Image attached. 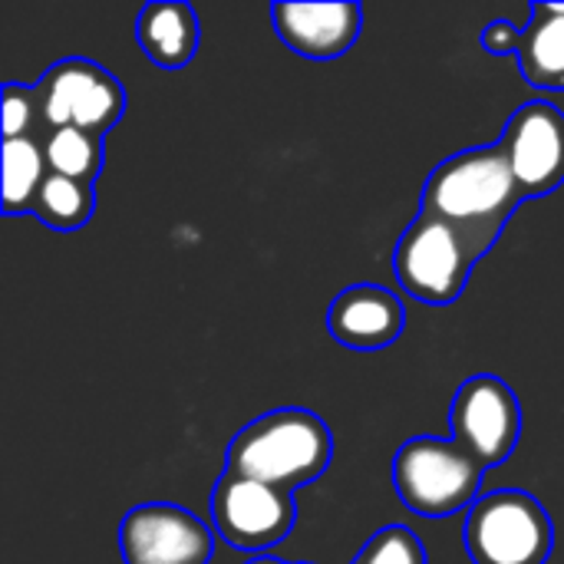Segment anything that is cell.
<instances>
[{
    "label": "cell",
    "mask_w": 564,
    "mask_h": 564,
    "mask_svg": "<svg viewBox=\"0 0 564 564\" xmlns=\"http://www.w3.org/2000/svg\"><path fill=\"white\" fill-rule=\"evenodd\" d=\"M522 198L525 195L499 142L449 155L423 185V212L446 218L492 245Z\"/></svg>",
    "instance_id": "6da1fadb"
},
{
    "label": "cell",
    "mask_w": 564,
    "mask_h": 564,
    "mask_svg": "<svg viewBox=\"0 0 564 564\" xmlns=\"http://www.w3.org/2000/svg\"><path fill=\"white\" fill-rule=\"evenodd\" d=\"M334 456V436L327 423L297 406H284L248 423L228 446V473L258 479L281 492L321 479Z\"/></svg>",
    "instance_id": "7a4b0ae2"
},
{
    "label": "cell",
    "mask_w": 564,
    "mask_h": 564,
    "mask_svg": "<svg viewBox=\"0 0 564 564\" xmlns=\"http://www.w3.org/2000/svg\"><path fill=\"white\" fill-rule=\"evenodd\" d=\"M492 251V241L420 212L413 225L403 231L393 251V271L406 294L423 304H453L473 274V268Z\"/></svg>",
    "instance_id": "3957f363"
},
{
    "label": "cell",
    "mask_w": 564,
    "mask_h": 564,
    "mask_svg": "<svg viewBox=\"0 0 564 564\" xmlns=\"http://www.w3.org/2000/svg\"><path fill=\"white\" fill-rule=\"evenodd\" d=\"M486 466L456 440L416 436L393 456V486L403 506L426 519L456 516L479 499Z\"/></svg>",
    "instance_id": "277c9868"
},
{
    "label": "cell",
    "mask_w": 564,
    "mask_h": 564,
    "mask_svg": "<svg viewBox=\"0 0 564 564\" xmlns=\"http://www.w3.org/2000/svg\"><path fill=\"white\" fill-rule=\"evenodd\" d=\"M552 545V519L529 492H489L466 516V552L473 564H545Z\"/></svg>",
    "instance_id": "5b68a950"
},
{
    "label": "cell",
    "mask_w": 564,
    "mask_h": 564,
    "mask_svg": "<svg viewBox=\"0 0 564 564\" xmlns=\"http://www.w3.org/2000/svg\"><path fill=\"white\" fill-rule=\"evenodd\" d=\"M33 89L46 132L83 129L93 135H106L126 112L122 83L93 59H59L40 76Z\"/></svg>",
    "instance_id": "8992f818"
},
{
    "label": "cell",
    "mask_w": 564,
    "mask_h": 564,
    "mask_svg": "<svg viewBox=\"0 0 564 564\" xmlns=\"http://www.w3.org/2000/svg\"><path fill=\"white\" fill-rule=\"evenodd\" d=\"M212 519L218 535L231 549L264 552L291 535L297 522V506L291 492L225 469L212 492Z\"/></svg>",
    "instance_id": "52a82bcc"
},
{
    "label": "cell",
    "mask_w": 564,
    "mask_h": 564,
    "mask_svg": "<svg viewBox=\"0 0 564 564\" xmlns=\"http://www.w3.org/2000/svg\"><path fill=\"white\" fill-rule=\"evenodd\" d=\"M449 423L453 440L489 469L516 453L522 433V406L509 383L492 373H476L456 390Z\"/></svg>",
    "instance_id": "ba28073f"
},
{
    "label": "cell",
    "mask_w": 564,
    "mask_h": 564,
    "mask_svg": "<svg viewBox=\"0 0 564 564\" xmlns=\"http://www.w3.org/2000/svg\"><path fill=\"white\" fill-rule=\"evenodd\" d=\"M119 552L126 564H208L215 539L198 516L169 502H149L126 512Z\"/></svg>",
    "instance_id": "9c48e42d"
},
{
    "label": "cell",
    "mask_w": 564,
    "mask_h": 564,
    "mask_svg": "<svg viewBox=\"0 0 564 564\" xmlns=\"http://www.w3.org/2000/svg\"><path fill=\"white\" fill-rule=\"evenodd\" d=\"M525 198L552 195L564 185V112L545 99L516 109L499 139Z\"/></svg>",
    "instance_id": "30bf717a"
},
{
    "label": "cell",
    "mask_w": 564,
    "mask_h": 564,
    "mask_svg": "<svg viewBox=\"0 0 564 564\" xmlns=\"http://www.w3.org/2000/svg\"><path fill=\"white\" fill-rule=\"evenodd\" d=\"M271 20L284 46L307 59L344 56L364 26L360 3H274Z\"/></svg>",
    "instance_id": "8fae6325"
},
{
    "label": "cell",
    "mask_w": 564,
    "mask_h": 564,
    "mask_svg": "<svg viewBox=\"0 0 564 564\" xmlns=\"http://www.w3.org/2000/svg\"><path fill=\"white\" fill-rule=\"evenodd\" d=\"M406 311L400 297L380 284H354L340 291L327 311V330L350 350H383L400 340Z\"/></svg>",
    "instance_id": "7c38bea8"
},
{
    "label": "cell",
    "mask_w": 564,
    "mask_h": 564,
    "mask_svg": "<svg viewBox=\"0 0 564 564\" xmlns=\"http://www.w3.org/2000/svg\"><path fill=\"white\" fill-rule=\"evenodd\" d=\"M139 46L162 69H182L198 50V20L188 3H145L135 23Z\"/></svg>",
    "instance_id": "4fadbf2b"
},
{
    "label": "cell",
    "mask_w": 564,
    "mask_h": 564,
    "mask_svg": "<svg viewBox=\"0 0 564 564\" xmlns=\"http://www.w3.org/2000/svg\"><path fill=\"white\" fill-rule=\"evenodd\" d=\"M519 69L539 89H564V3H532V23L522 30Z\"/></svg>",
    "instance_id": "5bb4252c"
},
{
    "label": "cell",
    "mask_w": 564,
    "mask_h": 564,
    "mask_svg": "<svg viewBox=\"0 0 564 564\" xmlns=\"http://www.w3.org/2000/svg\"><path fill=\"white\" fill-rule=\"evenodd\" d=\"M50 165L43 155V139H3V212H33L36 192L46 182Z\"/></svg>",
    "instance_id": "9a60e30c"
},
{
    "label": "cell",
    "mask_w": 564,
    "mask_h": 564,
    "mask_svg": "<svg viewBox=\"0 0 564 564\" xmlns=\"http://www.w3.org/2000/svg\"><path fill=\"white\" fill-rule=\"evenodd\" d=\"M93 208H96L93 185L73 182V178H63V175L50 172L46 182L36 192V202H33L30 215H36L43 225H50L56 231H76L93 218Z\"/></svg>",
    "instance_id": "2e32d148"
},
{
    "label": "cell",
    "mask_w": 564,
    "mask_h": 564,
    "mask_svg": "<svg viewBox=\"0 0 564 564\" xmlns=\"http://www.w3.org/2000/svg\"><path fill=\"white\" fill-rule=\"evenodd\" d=\"M43 155L53 175L93 185L102 169V135L83 129H53L43 135Z\"/></svg>",
    "instance_id": "e0dca14e"
},
{
    "label": "cell",
    "mask_w": 564,
    "mask_h": 564,
    "mask_svg": "<svg viewBox=\"0 0 564 564\" xmlns=\"http://www.w3.org/2000/svg\"><path fill=\"white\" fill-rule=\"evenodd\" d=\"M354 564H430L423 542L403 529V525H387L380 529L357 555Z\"/></svg>",
    "instance_id": "ac0fdd59"
},
{
    "label": "cell",
    "mask_w": 564,
    "mask_h": 564,
    "mask_svg": "<svg viewBox=\"0 0 564 564\" xmlns=\"http://www.w3.org/2000/svg\"><path fill=\"white\" fill-rule=\"evenodd\" d=\"M0 112H3V139H43L46 129H43L36 89L20 86V83H7Z\"/></svg>",
    "instance_id": "d6986e66"
},
{
    "label": "cell",
    "mask_w": 564,
    "mask_h": 564,
    "mask_svg": "<svg viewBox=\"0 0 564 564\" xmlns=\"http://www.w3.org/2000/svg\"><path fill=\"white\" fill-rule=\"evenodd\" d=\"M519 43H522V30L509 20H492L486 30H482V46L486 53L492 56H506V53H519Z\"/></svg>",
    "instance_id": "ffe728a7"
},
{
    "label": "cell",
    "mask_w": 564,
    "mask_h": 564,
    "mask_svg": "<svg viewBox=\"0 0 564 564\" xmlns=\"http://www.w3.org/2000/svg\"><path fill=\"white\" fill-rule=\"evenodd\" d=\"M248 564H288V562H278V558H251Z\"/></svg>",
    "instance_id": "44dd1931"
}]
</instances>
